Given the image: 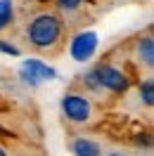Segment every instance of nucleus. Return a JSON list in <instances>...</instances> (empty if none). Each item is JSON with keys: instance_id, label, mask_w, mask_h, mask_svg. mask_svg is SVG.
I'll use <instances>...</instances> for the list:
<instances>
[{"instance_id": "5", "label": "nucleus", "mask_w": 154, "mask_h": 156, "mask_svg": "<svg viewBox=\"0 0 154 156\" xmlns=\"http://www.w3.org/2000/svg\"><path fill=\"white\" fill-rule=\"evenodd\" d=\"M97 48H100V36H97L95 31H78V33H74L71 36V40H69V57L74 59L76 64H86V62H90V59L95 57Z\"/></svg>"}, {"instance_id": "10", "label": "nucleus", "mask_w": 154, "mask_h": 156, "mask_svg": "<svg viewBox=\"0 0 154 156\" xmlns=\"http://www.w3.org/2000/svg\"><path fill=\"white\" fill-rule=\"evenodd\" d=\"M52 2H55V7H57L59 14H67V17L76 14V12L86 5V0H52Z\"/></svg>"}, {"instance_id": "3", "label": "nucleus", "mask_w": 154, "mask_h": 156, "mask_svg": "<svg viewBox=\"0 0 154 156\" xmlns=\"http://www.w3.org/2000/svg\"><path fill=\"white\" fill-rule=\"evenodd\" d=\"M93 76H95V85H97V95H126L128 90L133 88V80L126 73L123 69L114 64V62H97L93 64Z\"/></svg>"}, {"instance_id": "8", "label": "nucleus", "mask_w": 154, "mask_h": 156, "mask_svg": "<svg viewBox=\"0 0 154 156\" xmlns=\"http://www.w3.org/2000/svg\"><path fill=\"white\" fill-rule=\"evenodd\" d=\"M135 88H138V97L142 102L147 109L154 107V78L152 76H145L140 78L138 83H135Z\"/></svg>"}, {"instance_id": "13", "label": "nucleus", "mask_w": 154, "mask_h": 156, "mask_svg": "<svg viewBox=\"0 0 154 156\" xmlns=\"http://www.w3.org/2000/svg\"><path fill=\"white\" fill-rule=\"evenodd\" d=\"M145 2H152V0H145Z\"/></svg>"}, {"instance_id": "7", "label": "nucleus", "mask_w": 154, "mask_h": 156, "mask_svg": "<svg viewBox=\"0 0 154 156\" xmlns=\"http://www.w3.org/2000/svg\"><path fill=\"white\" fill-rule=\"evenodd\" d=\"M69 151L74 156H100L102 154V144L88 135H74L69 140Z\"/></svg>"}, {"instance_id": "6", "label": "nucleus", "mask_w": 154, "mask_h": 156, "mask_svg": "<svg viewBox=\"0 0 154 156\" xmlns=\"http://www.w3.org/2000/svg\"><path fill=\"white\" fill-rule=\"evenodd\" d=\"M133 62L140 71L152 73V69H154V38H152V33H145V36H138V38H135Z\"/></svg>"}, {"instance_id": "12", "label": "nucleus", "mask_w": 154, "mask_h": 156, "mask_svg": "<svg viewBox=\"0 0 154 156\" xmlns=\"http://www.w3.org/2000/svg\"><path fill=\"white\" fill-rule=\"evenodd\" d=\"M5 154H7V149H5V147L0 144V156H5Z\"/></svg>"}, {"instance_id": "11", "label": "nucleus", "mask_w": 154, "mask_h": 156, "mask_svg": "<svg viewBox=\"0 0 154 156\" xmlns=\"http://www.w3.org/2000/svg\"><path fill=\"white\" fill-rule=\"evenodd\" d=\"M0 55H5V57H21V50L17 48L14 43L0 38Z\"/></svg>"}, {"instance_id": "9", "label": "nucleus", "mask_w": 154, "mask_h": 156, "mask_svg": "<svg viewBox=\"0 0 154 156\" xmlns=\"http://www.w3.org/2000/svg\"><path fill=\"white\" fill-rule=\"evenodd\" d=\"M14 21V2L12 0H0V33L12 26Z\"/></svg>"}, {"instance_id": "2", "label": "nucleus", "mask_w": 154, "mask_h": 156, "mask_svg": "<svg viewBox=\"0 0 154 156\" xmlns=\"http://www.w3.org/2000/svg\"><path fill=\"white\" fill-rule=\"evenodd\" d=\"M59 111H62V118L67 121L69 126H76V128L93 126L97 118L95 102L90 99L88 92H81V90L64 92L62 99H59Z\"/></svg>"}, {"instance_id": "1", "label": "nucleus", "mask_w": 154, "mask_h": 156, "mask_svg": "<svg viewBox=\"0 0 154 156\" xmlns=\"http://www.w3.org/2000/svg\"><path fill=\"white\" fill-rule=\"evenodd\" d=\"M24 36H26V43L31 50H36L40 55H57L67 40V24L59 12L43 10L36 12L26 21Z\"/></svg>"}, {"instance_id": "4", "label": "nucleus", "mask_w": 154, "mask_h": 156, "mask_svg": "<svg viewBox=\"0 0 154 156\" xmlns=\"http://www.w3.org/2000/svg\"><path fill=\"white\" fill-rule=\"evenodd\" d=\"M17 76L19 80L26 85V88H40L43 83H50V80H57V69L43 62L38 57H24V62L17 69Z\"/></svg>"}]
</instances>
